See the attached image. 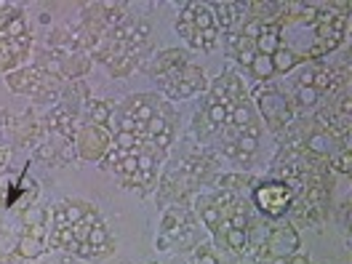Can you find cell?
<instances>
[{"label":"cell","instance_id":"obj_1","mask_svg":"<svg viewBox=\"0 0 352 264\" xmlns=\"http://www.w3.org/2000/svg\"><path fill=\"white\" fill-rule=\"evenodd\" d=\"M254 200L264 217L278 219V217L288 214V208L294 206V192L286 182H264L254 190Z\"/></svg>","mask_w":352,"mask_h":264},{"label":"cell","instance_id":"obj_2","mask_svg":"<svg viewBox=\"0 0 352 264\" xmlns=\"http://www.w3.org/2000/svg\"><path fill=\"white\" fill-rule=\"evenodd\" d=\"M256 96H259V110H262L270 131L278 133L286 123H291L294 110H291V104L283 99V94H278V91H272V88H262Z\"/></svg>","mask_w":352,"mask_h":264},{"label":"cell","instance_id":"obj_3","mask_svg":"<svg viewBox=\"0 0 352 264\" xmlns=\"http://www.w3.org/2000/svg\"><path fill=\"white\" fill-rule=\"evenodd\" d=\"M75 139H78V153L83 160H102L112 144L110 131L102 126H86L75 133Z\"/></svg>","mask_w":352,"mask_h":264},{"label":"cell","instance_id":"obj_4","mask_svg":"<svg viewBox=\"0 0 352 264\" xmlns=\"http://www.w3.org/2000/svg\"><path fill=\"white\" fill-rule=\"evenodd\" d=\"M264 245H267L272 259H286V256L299 251V232L294 227H278L267 235Z\"/></svg>","mask_w":352,"mask_h":264},{"label":"cell","instance_id":"obj_5","mask_svg":"<svg viewBox=\"0 0 352 264\" xmlns=\"http://www.w3.org/2000/svg\"><path fill=\"white\" fill-rule=\"evenodd\" d=\"M187 65H190V62H187V54H184V51H179V48H168V51H163L153 65H150V72H153L155 78H157V75L179 78L182 67H187Z\"/></svg>","mask_w":352,"mask_h":264},{"label":"cell","instance_id":"obj_6","mask_svg":"<svg viewBox=\"0 0 352 264\" xmlns=\"http://www.w3.org/2000/svg\"><path fill=\"white\" fill-rule=\"evenodd\" d=\"M45 126L51 129V131L56 133H65L67 139H75V133H78V123H75V112L69 110V107H56L54 112H48V118H45Z\"/></svg>","mask_w":352,"mask_h":264},{"label":"cell","instance_id":"obj_7","mask_svg":"<svg viewBox=\"0 0 352 264\" xmlns=\"http://www.w3.org/2000/svg\"><path fill=\"white\" fill-rule=\"evenodd\" d=\"M315 38H318V54L323 56V54H329V51H336L339 48V43H342V32H336L331 24H318L315 27Z\"/></svg>","mask_w":352,"mask_h":264},{"label":"cell","instance_id":"obj_8","mask_svg":"<svg viewBox=\"0 0 352 264\" xmlns=\"http://www.w3.org/2000/svg\"><path fill=\"white\" fill-rule=\"evenodd\" d=\"M254 43H256V54H262V56H272V54L280 48V30L264 27L262 35H259Z\"/></svg>","mask_w":352,"mask_h":264},{"label":"cell","instance_id":"obj_9","mask_svg":"<svg viewBox=\"0 0 352 264\" xmlns=\"http://www.w3.org/2000/svg\"><path fill=\"white\" fill-rule=\"evenodd\" d=\"M187 224H190V221H187V214L179 211V208H171V211H166V217H163V235L179 238Z\"/></svg>","mask_w":352,"mask_h":264},{"label":"cell","instance_id":"obj_10","mask_svg":"<svg viewBox=\"0 0 352 264\" xmlns=\"http://www.w3.org/2000/svg\"><path fill=\"white\" fill-rule=\"evenodd\" d=\"M299 62H302V56H299V54H294L291 48H283V45H280V48L272 54V65H275V72H278V75H286V72H291V69L299 65Z\"/></svg>","mask_w":352,"mask_h":264},{"label":"cell","instance_id":"obj_11","mask_svg":"<svg viewBox=\"0 0 352 264\" xmlns=\"http://www.w3.org/2000/svg\"><path fill=\"white\" fill-rule=\"evenodd\" d=\"M43 251H45V241H38V238H32L27 232L19 238V245H16V256L19 259H38Z\"/></svg>","mask_w":352,"mask_h":264},{"label":"cell","instance_id":"obj_12","mask_svg":"<svg viewBox=\"0 0 352 264\" xmlns=\"http://www.w3.org/2000/svg\"><path fill=\"white\" fill-rule=\"evenodd\" d=\"M251 120H254V107L243 99V102H238L232 110H230V118H227V123H232L235 129H251Z\"/></svg>","mask_w":352,"mask_h":264},{"label":"cell","instance_id":"obj_13","mask_svg":"<svg viewBox=\"0 0 352 264\" xmlns=\"http://www.w3.org/2000/svg\"><path fill=\"white\" fill-rule=\"evenodd\" d=\"M179 80L182 83H187V86L192 88V94L195 91H206L208 88V83H206V75H203V69L195 65H187L182 67V72H179Z\"/></svg>","mask_w":352,"mask_h":264},{"label":"cell","instance_id":"obj_14","mask_svg":"<svg viewBox=\"0 0 352 264\" xmlns=\"http://www.w3.org/2000/svg\"><path fill=\"white\" fill-rule=\"evenodd\" d=\"M91 67V59L83 56V54H72L65 59V67H62V78H80L83 72H88Z\"/></svg>","mask_w":352,"mask_h":264},{"label":"cell","instance_id":"obj_15","mask_svg":"<svg viewBox=\"0 0 352 264\" xmlns=\"http://www.w3.org/2000/svg\"><path fill=\"white\" fill-rule=\"evenodd\" d=\"M91 126H102V129H107L112 120V104L110 102H91Z\"/></svg>","mask_w":352,"mask_h":264},{"label":"cell","instance_id":"obj_16","mask_svg":"<svg viewBox=\"0 0 352 264\" xmlns=\"http://www.w3.org/2000/svg\"><path fill=\"white\" fill-rule=\"evenodd\" d=\"M206 120L214 126V129H219V126H224L227 123V118H230V110L224 107V104H219V102H214V99H206Z\"/></svg>","mask_w":352,"mask_h":264},{"label":"cell","instance_id":"obj_17","mask_svg":"<svg viewBox=\"0 0 352 264\" xmlns=\"http://www.w3.org/2000/svg\"><path fill=\"white\" fill-rule=\"evenodd\" d=\"M251 75L256 78V80H270L272 75H275V65H272V56H262V54H256V59L251 62Z\"/></svg>","mask_w":352,"mask_h":264},{"label":"cell","instance_id":"obj_18","mask_svg":"<svg viewBox=\"0 0 352 264\" xmlns=\"http://www.w3.org/2000/svg\"><path fill=\"white\" fill-rule=\"evenodd\" d=\"M3 35H6V41H14V38H22L27 35V22H24V11H19L16 16H11L6 27H3Z\"/></svg>","mask_w":352,"mask_h":264},{"label":"cell","instance_id":"obj_19","mask_svg":"<svg viewBox=\"0 0 352 264\" xmlns=\"http://www.w3.org/2000/svg\"><path fill=\"white\" fill-rule=\"evenodd\" d=\"M48 241L54 248H72L75 245V232H72V227H54Z\"/></svg>","mask_w":352,"mask_h":264},{"label":"cell","instance_id":"obj_20","mask_svg":"<svg viewBox=\"0 0 352 264\" xmlns=\"http://www.w3.org/2000/svg\"><path fill=\"white\" fill-rule=\"evenodd\" d=\"M235 144H238V153L251 157V155L256 153V147H259V131L245 129V133H243V136H238V142H235Z\"/></svg>","mask_w":352,"mask_h":264},{"label":"cell","instance_id":"obj_21","mask_svg":"<svg viewBox=\"0 0 352 264\" xmlns=\"http://www.w3.org/2000/svg\"><path fill=\"white\" fill-rule=\"evenodd\" d=\"M62 206H65V217H67V221H69V227L78 224V221L83 219V214L91 208L88 203H78V200H65Z\"/></svg>","mask_w":352,"mask_h":264},{"label":"cell","instance_id":"obj_22","mask_svg":"<svg viewBox=\"0 0 352 264\" xmlns=\"http://www.w3.org/2000/svg\"><path fill=\"white\" fill-rule=\"evenodd\" d=\"M245 243H248L245 230H235V227H230V230L224 232V245H227L230 251H243V248H245Z\"/></svg>","mask_w":352,"mask_h":264},{"label":"cell","instance_id":"obj_23","mask_svg":"<svg viewBox=\"0 0 352 264\" xmlns=\"http://www.w3.org/2000/svg\"><path fill=\"white\" fill-rule=\"evenodd\" d=\"M200 217H203V221H206V227L211 230V232H217L221 224V211L217 208V206H200Z\"/></svg>","mask_w":352,"mask_h":264},{"label":"cell","instance_id":"obj_24","mask_svg":"<svg viewBox=\"0 0 352 264\" xmlns=\"http://www.w3.org/2000/svg\"><path fill=\"white\" fill-rule=\"evenodd\" d=\"M45 217H48V208H45V206H27L22 214V219L27 227H32V224H45Z\"/></svg>","mask_w":352,"mask_h":264},{"label":"cell","instance_id":"obj_25","mask_svg":"<svg viewBox=\"0 0 352 264\" xmlns=\"http://www.w3.org/2000/svg\"><path fill=\"white\" fill-rule=\"evenodd\" d=\"M320 99V94L312 86H296V104L299 107H315Z\"/></svg>","mask_w":352,"mask_h":264},{"label":"cell","instance_id":"obj_26","mask_svg":"<svg viewBox=\"0 0 352 264\" xmlns=\"http://www.w3.org/2000/svg\"><path fill=\"white\" fill-rule=\"evenodd\" d=\"M211 14H217V19H214V24H217V27H221V30H230V27H232V14H230V3H214Z\"/></svg>","mask_w":352,"mask_h":264},{"label":"cell","instance_id":"obj_27","mask_svg":"<svg viewBox=\"0 0 352 264\" xmlns=\"http://www.w3.org/2000/svg\"><path fill=\"white\" fill-rule=\"evenodd\" d=\"M192 27L203 32V30H208V27H217L214 24V14H211V8H206V6H195V22Z\"/></svg>","mask_w":352,"mask_h":264},{"label":"cell","instance_id":"obj_28","mask_svg":"<svg viewBox=\"0 0 352 264\" xmlns=\"http://www.w3.org/2000/svg\"><path fill=\"white\" fill-rule=\"evenodd\" d=\"M168 131V120L166 118H160V115H153L147 123H144V133H147V139H155L157 133H166Z\"/></svg>","mask_w":352,"mask_h":264},{"label":"cell","instance_id":"obj_29","mask_svg":"<svg viewBox=\"0 0 352 264\" xmlns=\"http://www.w3.org/2000/svg\"><path fill=\"white\" fill-rule=\"evenodd\" d=\"M331 86V69L329 67H315V78H312V88L320 94Z\"/></svg>","mask_w":352,"mask_h":264},{"label":"cell","instance_id":"obj_30","mask_svg":"<svg viewBox=\"0 0 352 264\" xmlns=\"http://www.w3.org/2000/svg\"><path fill=\"white\" fill-rule=\"evenodd\" d=\"M115 171L123 176V179L133 176L136 171H139V168H136V157H133V155H123V157H120V163L115 166Z\"/></svg>","mask_w":352,"mask_h":264},{"label":"cell","instance_id":"obj_31","mask_svg":"<svg viewBox=\"0 0 352 264\" xmlns=\"http://www.w3.org/2000/svg\"><path fill=\"white\" fill-rule=\"evenodd\" d=\"M331 166H333L336 171H342V174H350V168H352L350 150H344V153H339L336 157H331Z\"/></svg>","mask_w":352,"mask_h":264},{"label":"cell","instance_id":"obj_32","mask_svg":"<svg viewBox=\"0 0 352 264\" xmlns=\"http://www.w3.org/2000/svg\"><path fill=\"white\" fill-rule=\"evenodd\" d=\"M262 30H264V22H259V19H248V22L243 24V38L256 41V38L262 35Z\"/></svg>","mask_w":352,"mask_h":264},{"label":"cell","instance_id":"obj_33","mask_svg":"<svg viewBox=\"0 0 352 264\" xmlns=\"http://www.w3.org/2000/svg\"><path fill=\"white\" fill-rule=\"evenodd\" d=\"M200 38H203V51H211L214 43H217V38H219V27H208V30H203Z\"/></svg>","mask_w":352,"mask_h":264},{"label":"cell","instance_id":"obj_34","mask_svg":"<svg viewBox=\"0 0 352 264\" xmlns=\"http://www.w3.org/2000/svg\"><path fill=\"white\" fill-rule=\"evenodd\" d=\"M120 131H123V133H133V131H136V120H133V115L129 110L120 112Z\"/></svg>","mask_w":352,"mask_h":264},{"label":"cell","instance_id":"obj_35","mask_svg":"<svg viewBox=\"0 0 352 264\" xmlns=\"http://www.w3.org/2000/svg\"><path fill=\"white\" fill-rule=\"evenodd\" d=\"M171 142H174V136H171V131L157 133L155 139H150V144H155L157 150H168V147H171Z\"/></svg>","mask_w":352,"mask_h":264},{"label":"cell","instance_id":"obj_36","mask_svg":"<svg viewBox=\"0 0 352 264\" xmlns=\"http://www.w3.org/2000/svg\"><path fill=\"white\" fill-rule=\"evenodd\" d=\"M350 112H352V99H350V94H344V96L339 99V118L350 120Z\"/></svg>","mask_w":352,"mask_h":264},{"label":"cell","instance_id":"obj_37","mask_svg":"<svg viewBox=\"0 0 352 264\" xmlns=\"http://www.w3.org/2000/svg\"><path fill=\"white\" fill-rule=\"evenodd\" d=\"M54 227H69V221L65 217V206H54Z\"/></svg>","mask_w":352,"mask_h":264},{"label":"cell","instance_id":"obj_38","mask_svg":"<svg viewBox=\"0 0 352 264\" xmlns=\"http://www.w3.org/2000/svg\"><path fill=\"white\" fill-rule=\"evenodd\" d=\"M69 251H75L78 256H94V245H91V243H78V241H75V245H72Z\"/></svg>","mask_w":352,"mask_h":264},{"label":"cell","instance_id":"obj_39","mask_svg":"<svg viewBox=\"0 0 352 264\" xmlns=\"http://www.w3.org/2000/svg\"><path fill=\"white\" fill-rule=\"evenodd\" d=\"M179 22L182 24L195 22V6H184V8H182V14H179Z\"/></svg>","mask_w":352,"mask_h":264},{"label":"cell","instance_id":"obj_40","mask_svg":"<svg viewBox=\"0 0 352 264\" xmlns=\"http://www.w3.org/2000/svg\"><path fill=\"white\" fill-rule=\"evenodd\" d=\"M195 264H219V259L208 251V248H200V254H198V259H195Z\"/></svg>","mask_w":352,"mask_h":264},{"label":"cell","instance_id":"obj_41","mask_svg":"<svg viewBox=\"0 0 352 264\" xmlns=\"http://www.w3.org/2000/svg\"><path fill=\"white\" fill-rule=\"evenodd\" d=\"M27 235H32V238H38V241H45V238H48L45 224H32V227H27Z\"/></svg>","mask_w":352,"mask_h":264},{"label":"cell","instance_id":"obj_42","mask_svg":"<svg viewBox=\"0 0 352 264\" xmlns=\"http://www.w3.org/2000/svg\"><path fill=\"white\" fill-rule=\"evenodd\" d=\"M195 126H198L200 136H208V133H214V126L206 120V115H198V120H195Z\"/></svg>","mask_w":352,"mask_h":264},{"label":"cell","instance_id":"obj_43","mask_svg":"<svg viewBox=\"0 0 352 264\" xmlns=\"http://www.w3.org/2000/svg\"><path fill=\"white\" fill-rule=\"evenodd\" d=\"M187 43H190V48H192V51H203V38H200L198 30H192V32H190Z\"/></svg>","mask_w":352,"mask_h":264},{"label":"cell","instance_id":"obj_44","mask_svg":"<svg viewBox=\"0 0 352 264\" xmlns=\"http://www.w3.org/2000/svg\"><path fill=\"white\" fill-rule=\"evenodd\" d=\"M256 59V51H238V62L243 67H251V62Z\"/></svg>","mask_w":352,"mask_h":264},{"label":"cell","instance_id":"obj_45","mask_svg":"<svg viewBox=\"0 0 352 264\" xmlns=\"http://www.w3.org/2000/svg\"><path fill=\"white\" fill-rule=\"evenodd\" d=\"M312 78H315V67H309L299 75V86H312Z\"/></svg>","mask_w":352,"mask_h":264},{"label":"cell","instance_id":"obj_46","mask_svg":"<svg viewBox=\"0 0 352 264\" xmlns=\"http://www.w3.org/2000/svg\"><path fill=\"white\" fill-rule=\"evenodd\" d=\"M235 48H238V51H256V43H254V41H248V38H238V45H235Z\"/></svg>","mask_w":352,"mask_h":264},{"label":"cell","instance_id":"obj_47","mask_svg":"<svg viewBox=\"0 0 352 264\" xmlns=\"http://www.w3.org/2000/svg\"><path fill=\"white\" fill-rule=\"evenodd\" d=\"M176 30H179V35L187 41V38H190V32H192L195 27H192V24H182V22H179V24H176Z\"/></svg>","mask_w":352,"mask_h":264},{"label":"cell","instance_id":"obj_48","mask_svg":"<svg viewBox=\"0 0 352 264\" xmlns=\"http://www.w3.org/2000/svg\"><path fill=\"white\" fill-rule=\"evenodd\" d=\"M238 38H241L238 32H232V30L227 32V48H230V51H235V45H238Z\"/></svg>","mask_w":352,"mask_h":264},{"label":"cell","instance_id":"obj_49","mask_svg":"<svg viewBox=\"0 0 352 264\" xmlns=\"http://www.w3.org/2000/svg\"><path fill=\"white\" fill-rule=\"evenodd\" d=\"M8 155H11V150H8V147H0V168L8 163Z\"/></svg>","mask_w":352,"mask_h":264},{"label":"cell","instance_id":"obj_50","mask_svg":"<svg viewBox=\"0 0 352 264\" xmlns=\"http://www.w3.org/2000/svg\"><path fill=\"white\" fill-rule=\"evenodd\" d=\"M157 248H163V251L168 248V235H160V238H157Z\"/></svg>","mask_w":352,"mask_h":264},{"label":"cell","instance_id":"obj_51","mask_svg":"<svg viewBox=\"0 0 352 264\" xmlns=\"http://www.w3.org/2000/svg\"><path fill=\"white\" fill-rule=\"evenodd\" d=\"M150 264H157V262H150Z\"/></svg>","mask_w":352,"mask_h":264}]
</instances>
